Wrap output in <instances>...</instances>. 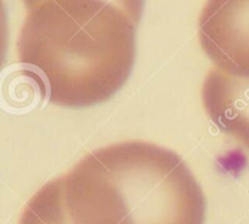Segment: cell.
Masks as SVG:
<instances>
[{
    "mask_svg": "<svg viewBox=\"0 0 249 224\" xmlns=\"http://www.w3.org/2000/svg\"><path fill=\"white\" fill-rule=\"evenodd\" d=\"M136 22L107 0H44L27 11L21 64L50 103L85 108L123 87L136 53Z\"/></svg>",
    "mask_w": 249,
    "mask_h": 224,
    "instance_id": "cell-2",
    "label": "cell"
},
{
    "mask_svg": "<svg viewBox=\"0 0 249 224\" xmlns=\"http://www.w3.org/2000/svg\"><path fill=\"white\" fill-rule=\"evenodd\" d=\"M202 101L212 123L249 150V74L213 67L203 81Z\"/></svg>",
    "mask_w": 249,
    "mask_h": 224,
    "instance_id": "cell-4",
    "label": "cell"
},
{
    "mask_svg": "<svg viewBox=\"0 0 249 224\" xmlns=\"http://www.w3.org/2000/svg\"><path fill=\"white\" fill-rule=\"evenodd\" d=\"M7 41H9V24H7L6 7L4 0H0V70L6 56Z\"/></svg>",
    "mask_w": 249,
    "mask_h": 224,
    "instance_id": "cell-6",
    "label": "cell"
},
{
    "mask_svg": "<svg viewBox=\"0 0 249 224\" xmlns=\"http://www.w3.org/2000/svg\"><path fill=\"white\" fill-rule=\"evenodd\" d=\"M18 224H60L56 221L51 220L48 216L43 215V213L38 212V211L33 210V208L26 206L22 212L21 220Z\"/></svg>",
    "mask_w": 249,
    "mask_h": 224,
    "instance_id": "cell-7",
    "label": "cell"
},
{
    "mask_svg": "<svg viewBox=\"0 0 249 224\" xmlns=\"http://www.w3.org/2000/svg\"><path fill=\"white\" fill-rule=\"evenodd\" d=\"M198 38L214 67L249 74V0H207Z\"/></svg>",
    "mask_w": 249,
    "mask_h": 224,
    "instance_id": "cell-3",
    "label": "cell"
},
{
    "mask_svg": "<svg viewBox=\"0 0 249 224\" xmlns=\"http://www.w3.org/2000/svg\"><path fill=\"white\" fill-rule=\"evenodd\" d=\"M27 204L60 224H204L207 210L186 162L143 141L92 150Z\"/></svg>",
    "mask_w": 249,
    "mask_h": 224,
    "instance_id": "cell-1",
    "label": "cell"
},
{
    "mask_svg": "<svg viewBox=\"0 0 249 224\" xmlns=\"http://www.w3.org/2000/svg\"><path fill=\"white\" fill-rule=\"evenodd\" d=\"M41 1H44V0H23V4L26 6L27 11H29V10L34 9L36 5L40 4ZM107 1L117 5L125 12H128L131 18L136 22V24H139L143 11L145 0H107Z\"/></svg>",
    "mask_w": 249,
    "mask_h": 224,
    "instance_id": "cell-5",
    "label": "cell"
}]
</instances>
